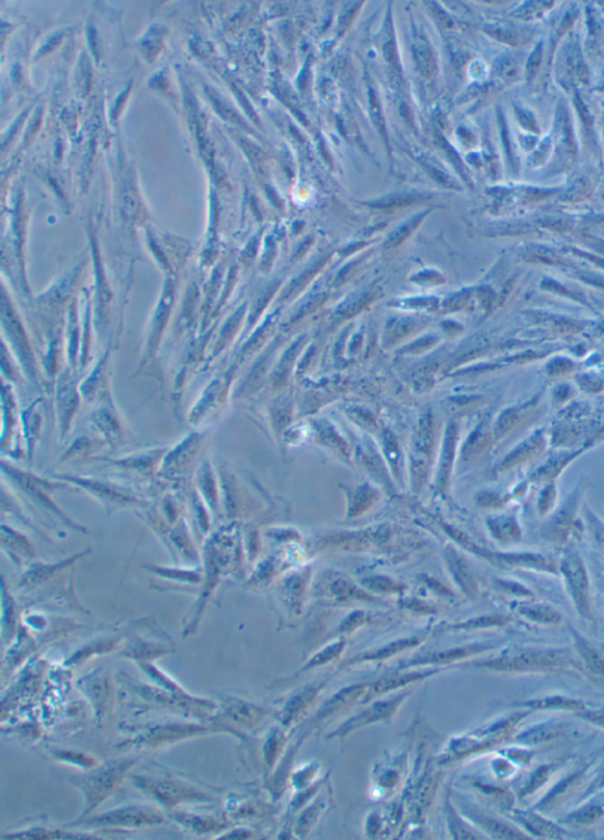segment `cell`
<instances>
[{
	"label": "cell",
	"mask_w": 604,
	"mask_h": 840,
	"mask_svg": "<svg viewBox=\"0 0 604 840\" xmlns=\"http://www.w3.org/2000/svg\"><path fill=\"white\" fill-rule=\"evenodd\" d=\"M1 469L12 484L18 486L22 493L29 497L36 505L52 515L56 519H58L63 525H65L72 531L79 532L82 535H89L88 529L68 516L58 507V504L53 500V495L57 491H77V489L72 485L57 481L53 478L41 477L32 474L30 471L18 469L5 460L1 462Z\"/></svg>",
	"instance_id": "cell-1"
},
{
	"label": "cell",
	"mask_w": 604,
	"mask_h": 840,
	"mask_svg": "<svg viewBox=\"0 0 604 840\" xmlns=\"http://www.w3.org/2000/svg\"><path fill=\"white\" fill-rule=\"evenodd\" d=\"M52 478L86 492L102 505L106 515L124 508L144 504V499L134 489L109 479L70 474H56Z\"/></svg>",
	"instance_id": "cell-2"
},
{
	"label": "cell",
	"mask_w": 604,
	"mask_h": 840,
	"mask_svg": "<svg viewBox=\"0 0 604 840\" xmlns=\"http://www.w3.org/2000/svg\"><path fill=\"white\" fill-rule=\"evenodd\" d=\"M201 441L202 437L200 434H191L174 450L165 453L158 471L160 478L169 483L180 482L194 460L198 448L201 446Z\"/></svg>",
	"instance_id": "cell-3"
},
{
	"label": "cell",
	"mask_w": 604,
	"mask_h": 840,
	"mask_svg": "<svg viewBox=\"0 0 604 840\" xmlns=\"http://www.w3.org/2000/svg\"><path fill=\"white\" fill-rule=\"evenodd\" d=\"M562 571L565 575L576 606L583 616L589 615V597H588V579L586 568L581 558L575 554H567L562 562Z\"/></svg>",
	"instance_id": "cell-4"
},
{
	"label": "cell",
	"mask_w": 604,
	"mask_h": 840,
	"mask_svg": "<svg viewBox=\"0 0 604 840\" xmlns=\"http://www.w3.org/2000/svg\"><path fill=\"white\" fill-rule=\"evenodd\" d=\"M195 489L205 500L212 514V517H220L222 515L220 481L212 463H209L208 460L202 462L195 476Z\"/></svg>",
	"instance_id": "cell-5"
},
{
	"label": "cell",
	"mask_w": 604,
	"mask_h": 840,
	"mask_svg": "<svg viewBox=\"0 0 604 840\" xmlns=\"http://www.w3.org/2000/svg\"><path fill=\"white\" fill-rule=\"evenodd\" d=\"M167 451L163 448H156L150 451L141 452L136 455H129L124 458L108 459L106 463L111 466H116L117 469L125 470L129 472L151 478L154 474H158L162 460L165 458Z\"/></svg>",
	"instance_id": "cell-6"
},
{
	"label": "cell",
	"mask_w": 604,
	"mask_h": 840,
	"mask_svg": "<svg viewBox=\"0 0 604 840\" xmlns=\"http://www.w3.org/2000/svg\"><path fill=\"white\" fill-rule=\"evenodd\" d=\"M91 553V549L89 548L86 550L81 551L77 554L72 555L70 557L62 560V561L56 562V563H41L37 562L34 564L31 565L27 570H26L24 575L20 580V587L32 588L41 586L45 583L46 581L51 580L52 577L56 576L57 574L60 573L63 570L69 568L71 565L75 564L78 560L84 557L86 555Z\"/></svg>",
	"instance_id": "cell-7"
},
{
	"label": "cell",
	"mask_w": 604,
	"mask_h": 840,
	"mask_svg": "<svg viewBox=\"0 0 604 840\" xmlns=\"http://www.w3.org/2000/svg\"><path fill=\"white\" fill-rule=\"evenodd\" d=\"M1 549L13 563L22 564L36 557V549L23 532L8 524H1Z\"/></svg>",
	"instance_id": "cell-8"
},
{
	"label": "cell",
	"mask_w": 604,
	"mask_h": 840,
	"mask_svg": "<svg viewBox=\"0 0 604 840\" xmlns=\"http://www.w3.org/2000/svg\"><path fill=\"white\" fill-rule=\"evenodd\" d=\"M56 404H57V413H58L59 427L62 432V438H64L69 431L72 418H74L75 413L77 412L78 405H79L78 393L71 379L64 378L59 382Z\"/></svg>",
	"instance_id": "cell-9"
},
{
	"label": "cell",
	"mask_w": 604,
	"mask_h": 840,
	"mask_svg": "<svg viewBox=\"0 0 604 840\" xmlns=\"http://www.w3.org/2000/svg\"><path fill=\"white\" fill-rule=\"evenodd\" d=\"M407 694H401L394 699L391 700L384 701V702H378L373 704L371 709H366L365 712L361 713L359 716H355L353 719L348 721L346 726L341 727L340 730H338L335 735H345V734L349 733L351 730L358 728V727L365 726L368 723H377L380 720L388 719L390 716H392L393 713L396 712L397 707L401 704V701L406 697Z\"/></svg>",
	"instance_id": "cell-10"
},
{
	"label": "cell",
	"mask_w": 604,
	"mask_h": 840,
	"mask_svg": "<svg viewBox=\"0 0 604 840\" xmlns=\"http://www.w3.org/2000/svg\"><path fill=\"white\" fill-rule=\"evenodd\" d=\"M109 400L110 399L106 400L104 404L101 405L92 413L91 422H94L96 429H98V432L102 434L103 438L105 439L106 443L115 445L121 441L123 429H122L121 422L117 417V413L114 410V406L110 403H108Z\"/></svg>",
	"instance_id": "cell-11"
},
{
	"label": "cell",
	"mask_w": 604,
	"mask_h": 840,
	"mask_svg": "<svg viewBox=\"0 0 604 840\" xmlns=\"http://www.w3.org/2000/svg\"><path fill=\"white\" fill-rule=\"evenodd\" d=\"M160 815L154 811L144 810V808H125L120 811L111 812L109 815H102L94 822L96 824L104 825H139V824H153L160 822Z\"/></svg>",
	"instance_id": "cell-12"
},
{
	"label": "cell",
	"mask_w": 604,
	"mask_h": 840,
	"mask_svg": "<svg viewBox=\"0 0 604 840\" xmlns=\"http://www.w3.org/2000/svg\"><path fill=\"white\" fill-rule=\"evenodd\" d=\"M121 772L122 767H108L105 770H99L86 780V791L89 799L92 803L91 806H95L99 800H102L106 796V793L110 792L111 787L117 782Z\"/></svg>",
	"instance_id": "cell-13"
},
{
	"label": "cell",
	"mask_w": 604,
	"mask_h": 840,
	"mask_svg": "<svg viewBox=\"0 0 604 840\" xmlns=\"http://www.w3.org/2000/svg\"><path fill=\"white\" fill-rule=\"evenodd\" d=\"M456 437L457 429L454 424L447 427L446 436L444 441L443 453L440 459L439 472H438V488H446L449 476H450L451 466L454 463V446H456Z\"/></svg>",
	"instance_id": "cell-14"
},
{
	"label": "cell",
	"mask_w": 604,
	"mask_h": 840,
	"mask_svg": "<svg viewBox=\"0 0 604 840\" xmlns=\"http://www.w3.org/2000/svg\"><path fill=\"white\" fill-rule=\"evenodd\" d=\"M447 563L450 565L451 573L454 574V579L461 589L465 591L466 594L473 595L476 591V584L468 565L451 549L447 551Z\"/></svg>",
	"instance_id": "cell-15"
},
{
	"label": "cell",
	"mask_w": 604,
	"mask_h": 840,
	"mask_svg": "<svg viewBox=\"0 0 604 840\" xmlns=\"http://www.w3.org/2000/svg\"><path fill=\"white\" fill-rule=\"evenodd\" d=\"M412 49L414 59L421 74L424 75L425 77H432L437 69L436 59L428 41H425L423 37H417L414 39Z\"/></svg>",
	"instance_id": "cell-16"
},
{
	"label": "cell",
	"mask_w": 604,
	"mask_h": 840,
	"mask_svg": "<svg viewBox=\"0 0 604 840\" xmlns=\"http://www.w3.org/2000/svg\"><path fill=\"white\" fill-rule=\"evenodd\" d=\"M148 789H150L158 799L167 801V803H174V801L184 799V798L187 799V798L198 796V793H195L194 791L180 787L174 782H151V785Z\"/></svg>",
	"instance_id": "cell-17"
},
{
	"label": "cell",
	"mask_w": 604,
	"mask_h": 840,
	"mask_svg": "<svg viewBox=\"0 0 604 840\" xmlns=\"http://www.w3.org/2000/svg\"><path fill=\"white\" fill-rule=\"evenodd\" d=\"M367 686H355L344 690L340 693L335 695L332 700L328 701L327 704L323 706V709L319 712V719H323L325 716H330L334 713L344 709L345 706L351 704L352 701L356 699L363 694L364 690H366Z\"/></svg>",
	"instance_id": "cell-18"
},
{
	"label": "cell",
	"mask_w": 604,
	"mask_h": 840,
	"mask_svg": "<svg viewBox=\"0 0 604 840\" xmlns=\"http://www.w3.org/2000/svg\"><path fill=\"white\" fill-rule=\"evenodd\" d=\"M435 673L436 671H425V673L407 674V676H393L391 679L381 680V681L374 683L370 692H368V697L386 693V692H390V690H396L398 687L405 686L407 683H416L418 680L424 679L426 676L435 674Z\"/></svg>",
	"instance_id": "cell-19"
},
{
	"label": "cell",
	"mask_w": 604,
	"mask_h": 840,
	"mask_svg": "<svg viewBox=\"0 0 604 840\" xmlns=\"http://www.w3.org/2000/svg\"><path fill=\"white\" fill-rule=\"evenodd\" d=\"M328 586H327V591L332 597L337 598L338 601H346L349 598H365L368 597L366 594H364L361 591L355 587L354 584H352L345 577L335 575L333 580H330Z\"/></svg>",
	"instance_id": "cell-20"
},
{
	"label": "cell",
	"mask_w": 604,
	"mask_h": 840,
	"mask_svg": "<svg viewBox=\"0 0 604 840\" xmlns=\"http://www.w3.org/2000/svg\"><path fill=\"white\" fill-rule=\"evenodd\" d=\"M319 690H320V687L319 686L309 687L308 690L299 694L297 697H293L290 704H287L285 711H283V716H285L283 718V723H288V721L294 719L297 714H300L307 707V704L314 699Z\"/></svg>",
	"instance_id": "cell-21"
},
{
	"label": "cell",
	"mask_w": 604,
	"mask_h": 840,
	"mask_svg": "<svg viewBox=\"0 0 604 840\" xmlns=\"http://www.w3.org/2000/svg\"><path fill=\"white\" fill-rule=\"evenodd\" d=\"M483 650V648H480V646L468 647V648H459V650H449V652H444V653L432 654V655H429V657H424V659H421V660L412 661L411 664H443V662H447V661L456 660V659H461V657H468L469 654L476 653V652H480V650Z\"/></svg>",
	"instance_id": "cell-22"
},
{
	"label": "cell",
	"mask_w": 604,
	"mask_h": 840,
	"mask_svg": "<svg viewBox=\"0 0 604 840\" xmlns=\"http://www.w3.org/2000/svg\"><path fill=\"white\" fill-rule=\"evenodd\" d=\"M575 636L576 645H577V648H579V654H581V655L583 657V659L586 660L588 667L591 669L593 673L597 674V676H603V661L600 660V657L597 655L596 652H595L593 650H591L589 645H588V643H586V641L581 638V636H579L577 634H575Z\"/></svg>",
	"instance_id": "cell-23"
},
{
	"label": "cell",
	"mask_w": 604,
	"mask_h": 840,
	"mask_svg": "<svg viewBox=\"0 0 604 840\" xmlns=\"http://www.w3.org/2000/svg\"><path fill=\"white\" fill-rule=\"evenodd\" d=\"M24 420H25L26 438H27V451H29L30 459H32L34 441L37 439L41 422V415L34 410V405L27 410Z\"/></svg>",
	"instance_id": "cell-24"
},
{
	"label": "cell",
	"mask_w": 604,
	"mask_h": 840,
	"mask_svg": "<svg viewBox=\"0 0 604 840\" xmlns=\"http://www.w3.org/2000/svg\"><path fill=\"white\" fill-rule=\"evenodd\" d=\"M378 493L375 490L371 489L368 485L361 486L355 491L354 497H353V502L351 503V510L349 515L351 516H358L361 511L366 510V508L371 507V503H374V499L377 498Z\"/></svg>",
	"instance_id": "cell-25"
},
{
	"label": "cell",
	"mask_w": 604,
	"mask_h": 840,
	"mask_svg": "<svg viewBox=\"0 0 604 840\" xmlns=\"http://www.w3.org/2000/svg\"><path fill=\"white\" fill-rule=\"evenodd\" d=\"M473 818L476 822L482 824L491 834L499 836V838H506V839H520V838H522L520 834L515 832L513 829H510L509 827H506L502 822L492 820V819L487 818L485 815H473Z\"/></svg>",
	"instance_id": "cell-26"
},
{
	"label": "cell",
	"mask_w": 604,
	"mask_h": 840,
	"mask_svg": "<svg viewBox=\"0 0 604 840\" xmlns=\"http://www.w3.org/2000/svg\"><path fill=\"white\" fill-rule=\"evenodd\" d=\"M432 441L433 429L431 417L429 415H425L423 419H421L420 429H419V434H418V452L423 453L424 455H429L430 451H431V446H432Z\"/></svg>",
	"instance_id": "cell-27"
},
{
	"label": "cell",
	"mask_w": 604,
	"mask_h": 840,
	"mask_svg": "<svg viewBox=\"0 0 604 840\" xmlns=\"http://www.w3.org/2000/svg\"><path fill=\"white\" fill-rule=\"evenodd\" d=\"M417 640H403V641H398V642L388 645L384 647L383 650H377L374 653L365 654L363 657H359L355 661H367V660H379V659H386V657H391L393 654L398 653L400 650H406L409 647L417 645Z\"/></svg>",
	"instance_id": "cell-28"
},
{
	"label": "cell",
	"mask_w": 604,
	"mask_h": 840,
	"mask_svg": "<svg viewBox=\"0 0 604 840\" xmlns=\"http://www.w3.org/2000/svg\"><path fill=\"white\" fill-rule=\"evenodd\" d=\"M150 570L161 576L180 579V580L188 581L193 583L200 582V575L195 571H191V570H180V569L165 568V567H150Z\"/></svg>",
	"instance_id": "cell-29"
},
{
	"label": "cell",
	"mask_w": 604,
	"mask_h": 840,
	"mask_svg": "<svg viewBox=\"0 0 604 840\" xmlns=\"http://www.w3.org/2000/svg\"><path fill=\"white\" fill-rule=\"evenodd\" d=\"M90 450H91V441H89L88 438H78L77 441L70 446L69 450L65 452V455H63L60 462L83 459V455L86 457Z\"/></svg>",
	"instance_id": "cell-30"
},
{
	"label": "cell",
	"mask_w": 604,
	"mask_h": 840,
	"mask_svg": "<svg viewBox=\"0 0 604 840\" xmlns=\"http://www.w3.org/2000/svg\"><path fill=\"white\" fill-rule=\"evenodd\" d=\"M344 646V641H339V642L334 643L332 646L328 647L327 650H323L318 655H315L314 659L311 660L309 664H306L304 671L311 669V668L316 667V666H320V664H326L328 661L333 660L334 657H337L342 652Z\"/></svg>",
	"instance_id": "cell-31"
},
{
	"label": "cell",
	"mask_w": 604,
	"mask_h": 840,
	"mask_svg": "<svg viewBox=\"0 0 604 840\" xmlns=\"http://www.w3.org/2000/svg\"><path fill=\"white\" fill-rule=\"evenodd\" d=\"M364 584L370 590L383 591V593H393V591H400L399 584H397L393 581L388 580L386 577L374 576L370 577L364 580Z\"/></svg>",
	"instance_id": "cell-32"
},
{
	"label": "cell",
	"mask_w": 604,
	"mask_h": 840,
	"mask_svg": "<svg viewBox=\"0 0 604 840\" xmlns=\"http://www.w3.org/2000/svg\"><path fill=\"white\" fill-rule=\"evenodd\" d=\"M421 217H414V219H412V220L409 221L407 224H404L403 227H400L399 229H397L396 233H393V234L390 236V239H388L387 245H386V246L396 247L398 246V245H400V243H403L404 240L406 239L407 236L412 233V231H413L414 228L417 227L418 224L420 222Z\"/></svg>",
	"instance_id": "cell-33"
},
{
	"label": "cell",
	"mask_w": 604,
	"mask_h": 840,
	"mask_svg": "<svg viewBox=\"0 0 604 840\" xmlns=\"http://www.w3.org/2000/svg\"><path fill=\"white\" fill-rule=\"evenodd\" d=\"M370 104L371 112H372V117H373L374 124L377 127L378 130L380 131L381 136H384L386 144H387V135H386V129H385L384 116L381 112L380 103L378 101L375 92L371 89L370 90Z\"/></svg>",
	"instance_id": "cell-34"
},
{
	"label": "cell",
	"mask_w": 604,
	"mask_h": 840,
	"mask_svg": "<svg viewBox=\"0 0 604 840\" xmlns=\"http://www.w3.org/2000/svg\"><path fill=\"white\" fill-rule=\"evenodd\" d=\"M420 196L418 195H401V196H388V198L380 200L378 202H374L373 206L377 208H391V207L405 206V205H410V203L416 202Z\"/></svg>",
	"instance_id": "cell-35"
},
{
	"label": "cell",
	"mask_w": 604,
	"mask_h": 840,
	"mask_svg": "<svg viewBox=\"0 0 604 840\" xmlns=\"http://www.w3.org/2000/svg\"><path fill=\"white\" fill-rule=\"evenodd\" d=\"M384 438L385 452H386L387 459L391 463V465L394 469H397V465L399 463V448H398V444H397L396 439L393 438L391 433H385Z\"/></svg>",
	"instance_id": "cell-36"
},
{
	"label": "cell",
	"mask_w": 604,
	"mask_h": 840,
	"mask_svg": "<svg viewBox=\"0 0 604 840\" xmlns=\"http://www.w3.org/2000/svg\"><path fill=\"white\" fill-rule=\"evenodd\" d=\"M524 614L527 616L534 619V620L544 621V622H556L558 621V615L555 612L549 609V608H542V607H536V608H527L524 610Z\"/></svg>",
	"instance_id": "cell-37"
},
{
	"label": "cell",
	"mask_w": 604,
	"mask_h": 840,
	"mask_svg": "<svg viewBox=\"0 0 604 840\" xmlns=\"http://www.w3.org/2000/svg\"><path fill=\"white\" fill-rule=\"evenodd\" d=\"M586 517H588V522H589L590 529H591V531L593 532V537H595V540L597 541V544H598V545H600V547H602L604 549V524H603V523H600V522L598 521V519H597L596 517H595V515L591 514V512H590V511H589V512H588V515H586Z\"/></svg>",
	"instance_id": "cell-38"
},
{
	"label": "cell",
	"mask_w": 604,
	"mask_h": 840,
	"mask_svg": "<svg viewBox=\"0 0 604 840\" xmlns=\"http://www.w3.org/2000/svg\"><path fill=\"white\" fill-rule=\"evenodd\" d=\"M384 55L385 58H386V60L388 62V64L392 66V69L394 70V72H397V74H400L401 67H400L399 57H398L396 46H394V44H393L392 41H388L387 44H385Z\"/></svg>",
	"instance_id": "cell-39"
},
{
	"label": "cell",
	"mask_w": 604,
	"mask_h": 840,
	"mask_svg": "<svg viewBox=\"0 0 604 840\" xmlns=\"http://www.w3.org/2000/svg\"><path fill=\"white\" fill-rule=\"evenodd\" d=\"M602 815L600 808L597 806H589V808H583L581 811L577 812L574 815V819L579 822H595L600 815Z\"/></svg>",
	"instance_id": "cell-40"
},
{
	"label": "cell",
	"mask_w": 604,
	"mask_h": 840,
	"mask_svg": "<svg viewBox=\"0 0 604 840\" xmlns=\"http://www.w3.org/2000/svg\"><path fill=\"white\" fill-rule=\"evenodd\" d=\"M553 732H555V730H551V728H548V727H546V730H543V728H539V730H536V732H534V730H530L529 733L524 734L523 737H522V739H524L525 742H527L529 739L532 740L534 742H544V740H546V739H550V737H551Z\"/></svg>",
	"instance_id": "cell-41"
},
{
	"label": "cell",
	"mask_w": 604,
	"mask_h": 840,
	"mask_svg": "<svg viewBox=\"0 0 604 840\" xmlns=\"http://www.w3.org/2000/svg\"><path fill=\"white\" fill-rule=\"evenodd\" d=\"M532 707H575L577 706L574 701L562 700V699H549V700L539 701L536 704H531Z\"/></svg>",
	"instance_id": "cell-42"
},
{
	"label": "cell",
	"mask_w": 604,
	"mask_h": 840,
	"mask_svg": "<svg viewBox=\"0 0 604 840\" xmlns=\"http://www.w3.org/2000/svg\"><path fill=\"white\" fill-rule=\"evenodd\" d=\"M347 619L348 620L344 622V626L341 627V629L345 631H351V629L356 627V626H359L360 623H363L365 619H366V615L364 613H355L353 614V617L351 615Z\"/></svg>",
	"instance_id": "cell-43"
}]
</instances>
